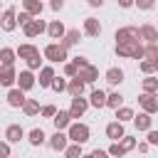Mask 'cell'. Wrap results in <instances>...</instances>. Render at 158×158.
Wrapping results in <instances>:
<instances>
[{
    "instance_id": "1",
    "label": "cell",
    "mask_w": 158,
    "mask_h": 158,
    "mask_svg": "<svg viewBox=\"0 0 158 158\" xmlns=\"http://www.w3.org/2000/svg\"><path fill=\"white\" fill-rule=\"evenodd\" d=\"M67 138H69L72 143L84 146V143L91 138V128H89L86 123H81V121H72V126L67 128Z\"/></svg>"
},
{
    "instance_id": "2",
    "label": "cell",
    "mask_w": 158,
    "mask_h": 158,
    "mask_svg": "<svg viewBox=\"0 0 158 158\" xmlns=\"http://www.w3.org/2000/svg\"><path fill=\"white\" fill-rule=\"evenodd\" d=\"M42 57H44L47 62H52V64H64V62H69V54H67V49H64L59 42H49V44L42 49Z\"/></svg>"
},
{
    "instance_id": "3",
    "label": "cell",
    "mask_w": 158,
    "mask_h": 158,
    "mask_svg": "<svg viewBox=\"0 0 158 158\" xmlns=\"http://www.w3.org/2000/svg\"><path fill=\"white\" fill-rule=\"evenodd\" d=\"M86 109H89V99H84V96H72V104H69V116H72V121H79L84 114H86Z\"/></svg>"
},
{
    "instance_id": "4",
    "label": "cell",
    "mask_w": 158,
    "mask_h": 158,
    "mask_svg": "<svg viewBox=\"0 0 158 158\" xmlns=\"http://www.w3.org/2000/svg\"><path fill=\"white\" fill-rule=\"evenodd\" d=\"M116 44H126V42H136L138 40V27L136 25H126V27H118L116 35H114Z\"/></svg>"
},
{
    "instance_id": "5",
    "label": "cell",
    "mask_w": 158,
    "mask_h": 158,
    "mask_svg": "<svg viewBox=\"0 0 158 158\" xmlns=\"http://www.w3.org/2000/svg\"><path fill=\"white\" fill-rule=\"evenodd\" d=\"M22 32H25V37H30V40H32V37H40L42 32H47V22H44L42 17H32V20L22 27Z\"/></svg>"
},
{
    "instance_id": "6",
    "label": "cell",
    "mask_w": 158,
    "mask_h": 158,
    "mask_svg": "<svg viewBox=\"0 0 158 158\" xmlns=\"http://www.w3.org/2000/svg\"><path fill=\"white\" fill-rule=\"evenodd\" d=\"M138 106H141V111H146V114H156L158 111V96L156 94H146V91H141V96H138Z\"/></svg>"
},
{
    "instance_id": "7",
    "label": "cell",
    "mask_w": 158,
    "mask_h": 158,
    "mask_svg": "<svg viewBox=\"0 0 158 158\" xmlns=\"http://www.w3.org/2000/svg\"><path fill=\"white\" fill-rule=\"evenodd\" d=\"M138 40L143 42V44H158V27H153V25H141L138 27Z\"/></svg>"
},
{
    "instance_id": "8",
    "label": "cell",
    "mask_w": 158,
    "mask_h": 158,
    "mask_svg": "<svg viewBox=\"0 0 158 158\" xmlns=\"http://www.w3.org/2000/svg\"><path fill=\"white\" fill-rule=\"evenodd\" d=\"M5 101H7V106H10V109H22V104L27 101V96H25V91H22V89L12 86V89L5 94Z\"/></svg>"
},
{
    "instance_id": "9",
    "label": "cell",
    "mask_w": 158,
    "mask_h": 158,
    "mask_svg": "<svg viewBox=\"0 0 158 158\" xmlns=\"http://www.w3.org/2000/svg\"><path fill=\"white\" fill-rule=\"evenodd\" d=\"M0 27H2L5 32H15V30H17V10H15V7L2 10V22H0Z\"/></svg>"
},
{
    "instance_id": "10",
    "label": "cell",
    "mask_w": 158,
    "mask_h": 158,
    "mask_svg": "<svg viewBox=\"0 0 158 158\" xmlns=\"http://www.w3.org/2000/svg\"><path fill=\"white\" fill-rule=\"evenodd\" d=\"M47 146L52 151H64L69 146V138H67V131H54L49 138H47Z\"/></svg>"
},
{
    "instance_id": "11",
    "label": "cell",
    "mask_w": 158,
    "mask_h": 158,
    "mask_svg": "<svg viewBox=\"0 0 158 158\" xmlns=\"http://www.w3.org/2000/svg\"><path fill=\"white\" fill-rule=\"evenodd\" d=\"M35 84H37V79H35V74H32L30 69H22V72L17 74V81H15V86H17V89H22V91H30Z\"/></svg>"
},
{
    "instance_id": "12",
    "label": "cell",
    "mask_w": 158,
    "mask_h": 158,
    "mask_svg": "<svg viewBox=\"0 0 158 158\" xmlns=\"http://www.w3.org/2000/svg\"><path fill=\"white\" fill-rule=\"evenodd\" d=\"M27 133H25V128L20 126V123H10L7 128H5V141L12 146V143H20L22 138H25Z\"/></svg>"
},
{
    "instance_id": "13",
    "label": "cell",
    "mask_w": 158,
    "mask_h": 158,
    "mask_svg": "<svg viewBox=\"0 0 158 158\" xmlns=\"http://www.w3.org/2000/svg\"><path fill=\"white\" fill-rule=\"evenodd\" d=\"M123 136H126V128H123L121 121H111V123H106V138H111V143L121 141Z\"/></svg>"
},
{
    "instance_id": "14",
    "label": "cell",
    "mask_w": 158,
    "mask_h": 158,
    "mask_svg": "<svg viewBox=\"0 0 158 158\" xmlns=\"http://www.w3.org/2000/svg\"><path fill=\"white\" fill-rule=\"evenodd\" d=\"M15 81H17V69L15 67H0V86L12 89Z\"/></svg>"
},
{
    "instance_id": "15",
    "label": "cell",
    "mask_w": 158,
    "mask_h": 158,
    "mask_svg": "<svg viewBox=\"0 0 158 158\" xmlns=\"http://www.w3.org/2000/svg\"><path fill=\"white\" fill-rule=\"evenodd\" d=\"M54 77H57V74H54V67H52V64H44V67L40 69V77H37L40 89H49V84H52Z\"/></svg>"
},
{
    "instance_id": "16",
    "label": "cell",
    "mask_w": 158,
    "mask_h": 158,
    "mask_svg": "<svg viewBox=\"0 0 158 158\" xmlns=\"http://www.w3.org/2000/svg\"><path fill=\"white\" fill-rule=\"evenodd\" d=\"M52 123H54V128H57V131H67V128L72 126V116H69V111H64V109H57V114H54Z\"/></svg>"
},
{
    "instance_id": "17",
    "label": "cell",
    "mask_w": 158,
    "mask_h": 158,
    "mask_svg": "<svg viewBox=\"0 0 158 158\" xmlns=\"http://www.w3.org/2000/svg\"><path fill=\"white\" fill-rule=\"evenodd\" d=\"M47 35H49V40H62V37L67 35L64 22H62V20H52V22L47 25Z\"/></svg>"
},
{
    "instance_id": "18",
    "label": "cell",
    "mask_w": 158,
    "mask_h": 158,
    "mask_svg": "<svg viewBox=\"0 0 158 158\" xmlns=\"http://www.w3.org/2000/svg\"><path fill=\"white\" fill-rule=\"evenodd\" d=\"M77 77L84 81V84H94L96 79H99V69L94 67V64H89V67H84V69H79L77 72Z\"/></svg>"
},
{
    "instance_id": "19",
    "label": "cell",
    "mask_w": 158,
    "mask_h": 158,
    "mask_svg": "<svg viewBox=\"0 0 158 158\" xmlns=\"http://www.w3.org/2000/svg\"><path fill=\"white\" fill-rule=\"evenodd\" d=\"M123 69H118V67H109L106 69V74H104V79H106V84H111V86H118L121 81H123Z\"/></svg>"
},
{
    "instance_id": "20",
    "label": "cell",
    "mask_w": 158,
    "mask_h": 158,
    "mask_svg": "<svg viewBox=\"0 0 158 158\" xmlns=\"http://www.w3.org/2000/svg\"><path fill=\"white\" fill-rule=\"evenodd\" d=\"M22 10L27 15H32V17H40L42 10H44V2L42 0H22Z\"/></svg>"
},
{
    "instance_id": "21",
    "label": "cell",
    "mask_w": 158,
    "mask_h": 158,
    "mask_svg": "<svg viewBox=\"0 0 158 158\" xmlns=\"http://www.w3.org/2000/svg\"><path fill=\"white\" fill-rule=\"evenodd\" d=\"M84 35L86 37H99L101 35V22L96 17H86L84 20Z\"/></svg>"
},
{
    "instance_id": "22",
    "label": "cell",
    "mask_w": 158,
    "mask_h": 158,
    "mask_svg": "<svg viewBox=\"0 0 158 158\" xmlns=\"http://www.w3.org/2000/svg\"><path fill=\"white\" fill-rule=\"evenodd\" d=\"M81 42V32L79 30H67V35L59 40V44L64 47V49H69V47H74V44H79Z\"/></svg>"
},
{
    "instance_id": "23",
    "label": "cell",
    "mask_w": 158,
    "mask_h": 158,
    "mask_svg": "<svg viewBox=\"0 0 158 158\" xmlns=\"http://www.w3.org/2000/svg\"><path fill=\"white\" fill-rule=\"evenodd\" d=\"M133 126H136L138 131H151V126H153V118H151V114H146V111L136 114V116H133Z\"/></svg>"
},
{
    "instance_id": "24",
    "label": "cell",
    "mask_w": 158,
    "mask_h": 158,
    "mask_svg": "<svg viewBox=\"0 0 158 158\" xmlns=\"http://www.w3.org/2000/svg\"><path fill=\"white\" fill-rule=\"evenodd\" d=\"M89 106H94V109H104V106H106V91H101V89H91V94H89Z\"/></svg>"
},
{
    "instance_id": "25",
    "label": "cell",
    "mask_w": 158,
    "mask_h": 158,
    "mask_svg": "<svg viewBox=\"0 0 158 158\" xmlns=\"http://www.w3.org/2000/svg\"><path fill=\"white\" fill-rule=\"evenodd\" d=\"M15 59H17V54H15L12 47H2L0 49V67H15Z\"/></svg>"
},
{
    "instance_id": "26",
    "label": "cell",
    "mask_w": 158,
    "mask_h": 158,
    "mask_svg": "<svg viewBox=\"0 0 158 158\" xmlns=\"http://www.w3.org/2000/svg\"><path fill=\"white\" fill-rule=\"evenodd\" d=\"M27 141H30V146H42V143H47V133L42 128H32V131H27Z\"/></svg>"
},
{
    "instance_id": "27",
    "label": "cell",
    "mask_w": 158,
    "mask_h": 158,
    "mask_svg": "<svg viewBox=\"0 0 158 158\" xmlns=\"http://www.w3.org/2000/svg\"><path fill=\"white\" fill-rule=\"evenodd\" d=\"M37 52H40V47H35V44H30V42H27V44H20V47L15 49L17 59H30V57L37 54Z\"/></svg>"
},
{
    "instance_id": "28",
    "label": "cell",
    "mask_w": 158,
    "mask_h": 158,
    "mask_svg": "<svg viewBox=\"0 0 158 158\" xmlns=\"http://www.w3.org/2000/svg\"><path fill=\"white\" fill-rule=\"evenodd\" d=\"M84 86H86V84H84L79 77H74V79L67 81V91H69L72 96H81V94H84Z\"/></svg>"
},
{
    "instance_id": "29",
    "label": "cell",
    "mask_w": 158,
    "mask_h": 158,
    "mask_svg": "<svg viewBox=\"0 0 158 158\" xmlns=\"http://www.w3.org/2000/svg\"><path fill=\"white\" fill-rule=\"evenodd\" d=\"M40 109H42V106H40V101H37V99H27V101L22 104V114H25V116H30V118H32V116H37V114H40Z\"/></svg>"
},
{
    "instance_id": "30",
    "label": "cell",
    "mask_w": 158,
    "mask_h": 158,
    "mask_svg": "<svg viewBox=\"0 0 158 158\" xmlns=\"http://www.w3.org/2000/svg\"><path fill=\"white\" fill-rule=\"evenodd\" d=\"M141 89H143L146 94H158V77H156V74L146 77V79L141 81Z\"/></svg>"
},
{
    "instance_id": "31",
    "label": "cell",
    "mask_w": 158,
    "mask_h": 158,
    "mask_svg": "<svg viewBox=\"0 0 158 158\" xmlns=\"http://www.w3.org/2000/svg\"><path fill=\"white\" fill-rule=\"evenodd\" d=\"M106 106L116 111L118 106H123V96H121L118 91H111V94H106Z\"/></svg>"
},
{
    "instance_id": "32",
    "label": "cell",
    "mask_w": 158,
    "mask_h": 158,
    "mask_svg": "<svg viewBox=\"0 0 158 158\" xmlns=\"http://www.w3.org/2000/svg\"><path fill=\"white\" fill-rule=\"evenodd\" d=\"M133 109H128V106H118L116 109V121H121V123H126V121H133Z\"/></svg>"
},
{
    "instance_id": "33",
    "label": "cell",
    "mask_w": 158,
    "mask_h": 158,
    "mask_svg": "<svg viewBox=\"0 0 158 158\" xmlns=\"http://www.w3.org/2000/svg\"><path fill=\"white\" fill-rule=\"evenodd\" d=\"M62 153H64V158H81V156H84V148H81L79 143H69Z\"/></svg>"
},
{
    "instance_id": "34",
    "label": "cell",
    "mask_w": 158,
    "mask_h": 158,
    "mask_svg": "<svg viewBox=\"0 0 158 158\" xmlns=\"http://www.w3.org/2000/svg\"><path fill=\"white\" fill-rule=\"evenodd\" d=\"M42 62H44V59H42V54H40V52H37V54H32L30 59H25V64H27V69H30V72H37V69H42V67H44Z\"/></svg>"
},
{
    "instance_id": "35",
    "label": "cell",
    "mask_w": 158,
    "mask_h": 158,
    "mask_svg": "<svg viewBox=\"0 0 158 158\" xmlns=\"http://www.w3.org/2000/svg\"><path fill=\"white\" fill-rule=\"evenodd\" d=\"M143 59L148 62H158V44H143Z\"/></svg>"
},
{
    "instance_id": "36",
    "label": "cell",
    "mask_w": 158,
    "mask_h": 158,
    "mask_svg": "<svg viewBox=\"0 0 158 158\" xmlns=\"http://www.w3.org/2000/svg\"><path fill=\"white\" fill-rule=\"evenodd\" d=\"M67 81H69V79H64V77H54L52 84H49V89H52L54 94H62V91H67Z\"/></svg>"
},
{
    "instance_id": "37",
    "label": "cell",
    "mask_w": 158,
    "mask_h": 158,
    "mask_svg": "<svg viewBox=\"0 0 158 158\" xmlns=\"http://www.w3.org/2000/svg\"><path fill=\"white\" fill-rule=\"evenodd\" d=\"M116 143H118V146L128 153V151H133V148H136V143H138V141H136L133 136H123V138H121V141H116Z\"/></svg>"
},
{
    "instance_id": "38",
    "label": "cell",
    "mask_w": 158,
    "mask_h": 158,
    "mask_svg": "<svg viewBox=\"0 0 158 158\" xmlns=\"http://www.w3.org/2000/svg\"><path fill=\"white\" fill-rule=\"evenodd\" d=\"M138 69H141L146 77L156 74V64H153V62H148V59H141V62H138Z\"/></svg>"
},
{
    "instance_id": "39",
    "label": "cell",
    "mask_w": 158,
    "mask_h": 158,
    "mask_svg": "<svg viewBox=\"0 0 158 158\" xmlns=\"http://www.w3.org/2000/svg\"><path fill=\"white\" fill-rule=\"evenodd\" d=\"M106 153H109V158H123V156H126V151H123V148H121L118 143H111Z\"/></svg>"
},
{
    "instance_id": "40",
    "label": "cell",
    "mask_w": 158,
    "mask_h": 158,
    "mask_svg": "<svg viewBox=\"0 0 158 158\" xmlns=\"http://www.w3.org/2000/svg\"><path fill=\"white\" fill-rule=\"evenodd\" d=\"M40 114H42L44 118H54V114H57V106H54V104H44V106L40 109Z\"/></svg>"
},
{
    "instance_id": "41",
    "label": "cell",
    "mask_w": 158,
    "mask_h": 158,
    "mask_svg": "<svg viewBox=\"0 0 158 158\" xmlns=\"http://www.w3.org/2000/svg\"><path fill=\"white\" fill-rule=\"evenodd\" d=\"M69 62H72V64H74L77 69H84V67H89V64H91V62H89L86 57H81V54H79V57H72Z\"/></svg>"
},
{
    "instance_id": "42",
    "label": "cell",
    "mask_w": 158,
    "mask_h": 158,
    "mask_svg": "<svg viewBox=\"0 0 158 158\" xmlns=\"http://www.w3.org/2000/svg\"><path fill=\"white\" fill-rule=\"evenodd\" d=\"M77 72H79V69H77L72 62H64V77H67V79H74V77H77Z\"/></svg>"
},
{
    "instance_id": "43",
    "label": "cell",
    "mask_w": 158,
    "mask_h": 158,
    "mask_svg": "<svg viewBox=\"0 0 158 158\" xmlns=\"http://www.w3.org/2000/svg\"><path fill=\"white\" fill-rule=\"evenodd\" d=\"M133 5H136L138 10H153L156 0H133Z\"/></svg>"
},
{
    "instance_id": "44",
    "label": "cell",
    "mask_w": 158,
    "mask_h": 158,
    "mask_svg": "<svg viewBox=\"0 0 158 158\" xmlns=\"http://www.w3.org/2000/svg\"><path fill=\"white\" fill-rule=\"evenodd\" d=\"M146 133H148V136H146V143H148V146H158V131L151 128V131H146Z\"/></svg>"
},
{
    "instance_id": "45",
    "label": "cell",
    "mask_w": 158,
    "mask_h": 158,
    "mask_svg": "<svg viewBox=\"0 0 158 158\" xmlns=\"http://www.w3.org/2000/svg\"><path fill=\"white\" fill-rule=\"evenodd\" d=\"M12 151H10V143L7 141H0V158H10Z\"/></svg>"
},
{
    "instance_id": "46",
    "label": "cell",
    "mask_w": 158,
    "mask_h": 158,
    "mask_svg": "<svg viewBox=\"0 0 158 158\" xmlns=\"http://www.w3.org/2000/svg\"><path fill=\"white\" fill-rule=\"evenodd\" d=\"M30 20H32V15H27V12H25V10H22V12H20V15H17V25H20V27H25V25H27V22H30Z\"/></svg>"
},
{
    "instance_id": "47",
    "label": "cell",
    "mask_w": 158,
    "mask_h": 158,
    "mask_svg": "<svg viewBox=\"0 0 158 158\" xmlns=\"http://www.w3.org/2000/svg\"><path fill=\"white\" fill-rule=\"evenodd\" d=\"M49 7H52L54 12H59V10L64 7V0H49Z\"/></svg>"
},
{
    "instance_id": "48",
    "label": "cell",
    "mask_w": 158,
    "mask_h": 158,
    "mask_svg": "<svg viewBox=\"0 0 158 158\" xmlns=\"http://www.w3.org/2000/svg\"><path fill=\"white\" fill-rule=\"evenodd\" d=\"M136 148H138L141 153H148V148H151V146H148L146 141H138V143H136Z\"/></svg>"
},
{
    "instance_id": "49",
    "label": "cell",
    "mask_w": 158,
    "mask_h": 158,
    "mask_svg": "<svg viewBox=\"0 0 158 158\" xmlns=\"http://www.w3.org/2000/svg\"><path fill=\"white\" fill-rule=\"evenodd\" d=\"M91 153H94V158H109V153H106V151H101V148H94Z\"/></svg>"
},
{
    "instance_id": "50",
    "label": "cell",
    "mask_w": 158,
    "mask_h": 158,
    "mask_svg": "<svg viewBox=\"0 0 158 158\" xmlns=\"http://www.w3.org/2000/svg\"><path fill=\"white\" fill-rule=\"evenodd\" d=\"M118 7H133V0H116Z\"/></svg>"
},
{
    "instance_id": "51",
    "label": "cell",
    "mask_w": 158,
    "mask_h": 158,
    "mask_svg": "<svg viewBox=\"0 0 158 158\" xmlns=\"http://www.w3.org/2000/svg\"><path fill=\"white\" fill-rule=\"evenodd\" d=\"M86 2H89L91 7H101V5H104V0H86Z\"/></svg>"
},
{
    "instance_id": "52",
    "label": "cell",
    "mask_w": 158,
    "mask_h": 158,
    "mask_svg": "<svg viewBox=\"0 0 158 158\" xmlns=\"http://www.w3.org/2000/svg\"><path fill=\"white\" fill-rule=\"evenodd\" d=\"M81 158H94V153H84V156H81Z\"/></svg>"
},
{
    "instance_id": "53",
    "label": "cell",
    "mask_w": 158,
    "mask_h": 158,
    "mask_svg": "<svg viewBox=\"0 0 158 158\" xmlns=\"http://www.w3.org/2000/svg\"><path fill=\"white\" fill-rule=\"evenodd\" d=\"M0 22H2V12H0Z\"/></svg>"
},
{
    "instance_id": "54",
    "label": "cell",
    "mask_w": 158,
    "mask_h": 158,
    "mask_svg": "<svg viewBox=\"0 0 158 158\" xmlns=\"http://www.w3.org/2000/svg\"><path fill=\"white\" fill-rule=\"evenodd\" d=\"M156 72H158V62H156Z\"/></svg>"
},
{
    "instance_id": "55",
    "label": "cell",
    "mask_w": 158,
    "mask_h": 158,
    "mask_svg": "<svg viewBox=\"0 0 158 158\" xmlns=\"http://www.w3.org/2000/svg\"><path fill=\"white\" fill-rule=\"evenodd\" d=\"M10 158H12V156H10Z\"/></svg>"
},
{
    "instance_id": "56",
    "label": "cell",
    "mask_w": 158,
    "mask_h": 158,
    "mask_svg": "<svg viewBox=\"0 0 158 158\" xmlns=\"http://www.w3.org/2000/svg\"><path fill=\"white\" fill-rule=\"evenodd\" d=\"M156 96H158V94H156Z\"/></svg>"
}]
</instances>
